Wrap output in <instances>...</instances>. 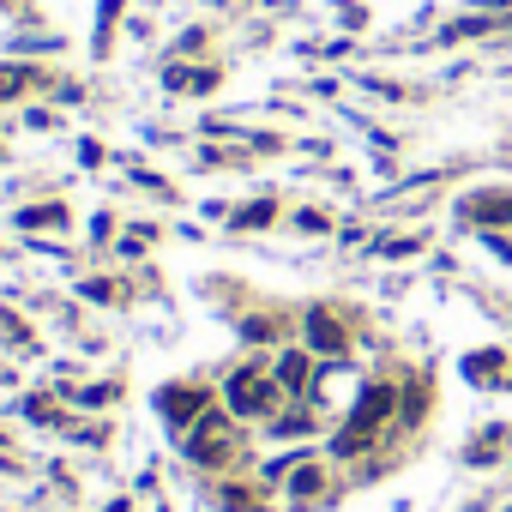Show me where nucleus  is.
Wrapping results in <instances>:
<instances>
[{"instance_id": "1", "label": "nucleus", "mask_w": 512, "mask_h": 512, "mask_svg": "<svg viewBox=\"0 0 512 512\" xmlns=\"http://www.w3.org/2000/svg\"><path fill=\"white\" fill-rule=\"evenodd\" d=\"M272 398H278V392H272L260 374H235V380H229V404H235L241 416H266Z\"/></svg>"}, {"instance_id": "2", "label": "nucleus", "mask_w": 512, "mask_h": 512, "mask_svg": "<svg viewBox=\"0 0 512 512\" xmlns=\"http://www.w3.org/2000/svg\"><path fill=\"white\" fill-rule=\"evenodd\" d=\"M308 344H314L320 356H344V350H350L344 326H338V320H332L326 308H314V314H308Z\"/></svg>"}, {"instance_id": "3", "label": "nucleus", "mask_w": 512, "mask_h": 512, "mask_svg": "<svg viewBox=\"0 0 512 512\" xmlns=\"http://www.w3.org/2000/svg\"><path fill=\"white\" fill-rule=\"evenodd\" d=\"M235 452V440H229V428H217V422H205L199 434H193V458L199 464H223Z\"/></svg>"}, {"instance_id": "4", "label": "nucleus", "mask_w": 512, "mask_h": 512, "mask_svg": "<svg viewBox=\"0 0 512 512\" xmlns=\"http://www.w3.org/2000/svg\"><path fill=\"white\" fill-rule=\"evenodd\" d=\"M199 410H205V392H193V386H169L163 392V416L169 422H193Z\"/></svg>"}, {"instance_id": "5", "label": "nucleus", "mask_w": 512, "mask_h": 512, "mask_svg": "<svg viewBox=\"0 0 512 512\" xmlns=\"http://www.w3.org/2000/svg\"><path fill=\"white\" fill-rule=\"evenodd\" d=\"M392 398H398L392 386H374V392H368V398L356 404V428H374V422H380V416L392 410Z\"/></svg>"}, {"instance_id": "6", "label": "nucleus", "mask_w": 512, "mask_h": 512, "mask_svg": "<svg viewBox=\"0 0 512 512\" xmlns=\"http://www.w3.org/2000/svg\"><path fill=\"white\" fill-rule=\"evenodd\" d=\"M470 217H482V223H512V199H506V193L476 199V205H470Z\"/></svg>"}, {"instance_id": "7", "label": "nucleus", "mask_w": 512, "mask_h": 512, "mask_svg": "<svg viewBox=\"0 0 512 512\" xmlns=\"http://www.w3.org/2000/svg\"><path fill=\"white\" fill-rule=\"evenodd\" d=\"M278 380H284V386H302V380H308V356H284Z\"/></svg>"}, {"instance_id": "8", "label": "nucleus", "mask_w": 512, "mask_h": 512, "mask_svg": "<svg viewBox=\"0 0 512 512\" xmlns=\"http://www.w3.org/2000/svg\"><path fill=\"white\" fill-rule=\"evenodd\" d=\"M25 79H31V73H25V67H0V97H13V91H19V85H25Z\"/></svg>"}, {"instance_id": "9", "label": "nucleus", "mask_w": 512, "mask_h": 512, "mask_svg": "<svg viewBox=\"0 0 512 512\" xmlns=\"http://www.w3.org/2000/svg\"><path fill=\"white\" fill-rule=\"evenodd\" d=\"M25 223H61V205H43V211H25Z\"/></svg>"}]
</instances>
